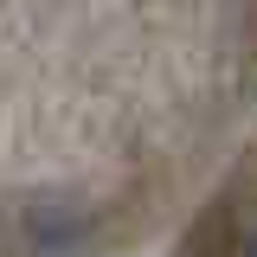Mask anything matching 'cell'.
Returning a JSON list of instances; mask_svg holds the SVG:
<instances>
[{
	"label": "cell",
	"instance_id": "6da1fadb",
	"mask_svg": "<svg viewBox=\"0 0 257 257\" xmlns=\"http://www.w3.org/2000/svg\"><path fill=\"white\" fill-rule=\"evenodd\" d=\"M244 257H257V231H251V244H244Z\"/></svg>",
	"mask_w": 257,
	"mask_h": 257
}]
</instances>
